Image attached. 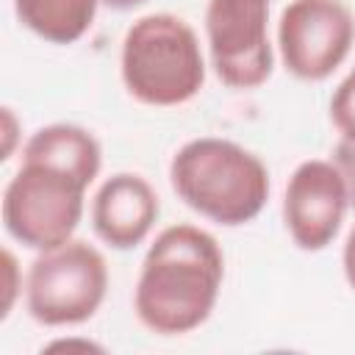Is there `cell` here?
Here are the masks:
<instances>
[{
    "instance_id": "16",
    "label": "cell",
    "mask_w": 355,
    "mask_h": 355,
    "mask_svg": "<svg viewBox=\"0 0 355 355\" xmlns=\"http://www.w3.org/2000/svg\"><path fill=\"white\" fill-rule=\"evenodd\" d=\"M3 122H6V150H3V158L11 155V139H14V116H11V108H3Z\"/></svg>"
},
{
    "instance_id": "2",
    "label": "cell",
    "mask_w": 355,
    "mask_h": 355,
    "mask_svg": "<svg viewBox=\"0 0 355 355\" xmlns=\"http://www.w3.org/2000/svg\"><path fill=\"white\" fill-rule=\"evenodd\" d=\"M169 180L189 208L227 227L255 219L269 200L263 161L216 136L186 141L169 164Z\"/></svg>"
},
{
    "instance_id": "3",
    "label": "cell",
    "mask_w": 355,
    "mask_h": 355,
    "mask_svg": "<svg viewBox=\"0 0 355 355\" xmlns=\"http://www.w3.org/2000/svg\"><path fill=\"white\" fill-rule=\"evenodd\" d=\"M122 80L144 105H183L205 83V58L191 25L175 14L136 19L122 42Z\"/></svg>"
},
{
    "instance_id": "7",
    "label": "cell",
    "mask_w": 355,
    "mask_h": 355,
    "mask_svg": "<svg viewBox=\"0 0 355 355\" xmlns=\"http://www.w3.org/2000/svg\"><path fill=\"white\" fill-rule=\"evenodd\" d=\"M266 19L269 0H208V50L214 72L225 86L255 89L272 75Z\"/></svg>"
},
{
    "instance_id": "13",
    "label": "cell",
    "mask_w": 355,
    "mask_h": 355,
    "mask_svg": "<svg viewBox=\"0 0 355 355\" xmlns=\"http://www.w3.org/2000/svg\"><path fill=\"white\" fill-rule=\"evenodd\" d=\"M333 164L338 166L344 186H347V194H349V205L355 208V141L341 139L333 150Z\"/></svg>"
},
{
    "instance_id": "9",
    "label": "cell",
    "mask_w": 355,
    "mask_h": 355,
    "mask_svg": "<svg viewBox=\"0 0 355 355\" xmlns=\"http://www.w3.org/2000/svg\"><path fill=\"white\" fill-rule=\"evenodd\" d=\"M158 219V197L153 186L133 172L111 175L94 194V233L114 250H130L147 239Z\"/></svg>"
},
{
    "instance_id": "5",
    "label": "cell",
    "mask_w": 355,
    "mask_h": 355,
    "mask_svg": "<svg viewBox=\"0 0 355 355\" xmlns=\"http://www.w3.org/2000/svg\"><path fill=\"white\" fill-rule=\"evenodd\" d=\"M108 288V266L89 241L69 239L31 263L25 280L28 313L47 327L80 324L94 316Z\"/></svg>"
},
{
    "instance_id": "1",
    "label": "cell",
    "mask_w": 355,
    "mask_h": 355,
    "mask_svg": "<svg viewBox=\"0 0 355 355\" xmlns=\"http://www.w3.org/2000/svg\"><path fill=\"white\" fill-rule=\"evenodd\" d=\"M225 255L216 239L197 225H169L150 244L139 283L136 316L158 336L200 327L219 297Z\"/></svg>"
},
{
    "instance_id": "4",
    "label": "cell",
    "mask_w": 355,
    "mask_h": 355,
    "mask_svg": "<svg viewBox=\"0 0 355 355\" xmlns=\"http://www.w3.org/2000/svg\"><path fill=\"white\" fill-rule=\"evenodd\" d=\"M92 180L47 158L22 155L3 194L6 230L31 250H53L72 239Z\"/></svg>"
},
{
    "instance_id": "8",
    "label": "cell",
    "mask_w": 355,
    "mask_h": 355,
    "mask_svg": "<svg viewBox=\"0 0 355 355\" xmlns=\"http://www.w3.org/2000/svg\"><path fill=\"white\" fill-rule=\"evenodd\" d=\"M349 208V194L344 178L333 161H302L286 186L283 216L286 227L300 250H324Z\"/></svg>"
},
{
    "instance_id": "11",
    "label": "cell",
    "mask_w": 355,
    "mask_h": 355,
    "mask_svg": "<svg viewBox=\"0 0 355 355\" xmlns=\"http://www.w3.org/2000/svg\"><path fill=\"white\" fill-rule=\"evenodd\" d=\"M22 155H28V158H47L53 164L75 169L86 180H94L97 172H100V155L103 153H100L97 139L86 128L55 122V125H47L42 130H36L28 139Z\"/></svg>"
},
{
    "instance_id": "10",
    "label": "cell",
    "mask_w": 355,
    "mask_h": 355,
    "mask_svg": "<svg viewBox=\"0 0 355 355\" xmlns=\"http://www.w3.org/2000/svg\"><path fill=\"white\" fill-rule=\"evenodd\" d=\"M100 0H14L17 19L53 44L78 42L94 22Z\"/></svg>"
},
{
    "instance_id": "17",
    "label": "cell",
    "mask_w": 355,
    "mask_h": 355,
    "mask_svg": "<svg viewBox=\"0 0 355 355\" xmlns=\"http://www.w3.org/2000/svg\"><path fill=\"white\" fill-rule=\"evenodd\" d=\"M103 3L111 6V8H116V11H130V8H136V6H141L147 0H103Z\"/></svg>"
},
{
    "instance_id": "14",
    "label": "cell",
    "mask_w": 355,
    "mask_h": 355,
    "mask_svg": "<svg viewBox=\"0 0 355 355\" xmlns=\"http://www.w3.org/2000/svg\"><path fill=\"white\" fill-rule=\"evenodd\" d=\"M341 261H344L347 283L355 288V227H352V230H349V236H347V244H344V255H341Z\"/></svg>"
},
{
    "instance_id": "6",
    "label": "cell",
    "mask_w": 355,
    "mask_h": 355,
    "mask_svg": "<svg viewBox=\"0 0 355 355\" xmlns=\"http://www.w3.org/2000/svg\"><path fill=\"white\" fill-rule=\"evenodd\" d=\"M355 17L341 0H291L277 25L283 64L302 80H324L349 55Z\"/></svg>"
},
{
    "instance_id": "12",
    "label": "cell",
    "mask_w": 355,
    "mask_h": 355,
    "mask_svg": "<svg viewBox=\"0 0 355 355\" xmlns=\"http://www.w3.org/2000/svg\"><path fill=\"white\" fill-rule=\"evenodd\" d=\"M330 119L344 139L355 141V67L338 83V89L330 100Z\"/></svg>"
},
{
    "instance_id": "15",
    "label": "cell",
    "mask_w": 355,
    "mask_h": 355,
    "mask_svg": "<svg viewBox=\"0 0 355 355\" xmlns=\"http://www.w3.org/2000/svg\"><path fill=\"white\" fill-rule=\"evenodd\" d=\"M3 263H6V272H8V283H6V305H3V313H8V308H11V300H14V272H17L14 255H11L8 250L3 252Z\"/></svg>"
}]
</instances>
